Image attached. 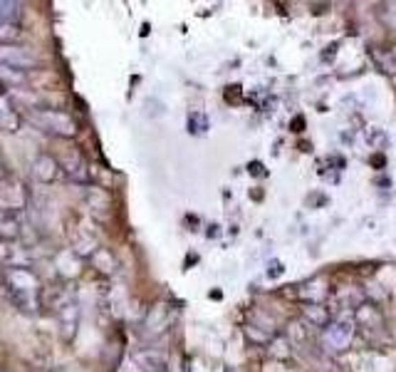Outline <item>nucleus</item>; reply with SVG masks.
<instances>
[{"label":"nucleus","mask_w":396,"mask_h":372,"mask_svg":"<svg viewBox=\"0 0 396 372\" xmlns=\"http://www.w3.org/2000/svg\"><path fill=\"white\" fill-rule=\"evenodd\" d=\"M305 316H307V320L312 322V325H324V322H327V313H322L320 305H307V308H305Z\"/></svg>","instance_id":"9b49d317"},{"label":"nucleus","mask_w":396,"mask_h":372,"mask_svg":"<svg viewBox=\"0 0 396 372\" xmlns=\"http://www.w3.org/2000/svg\"><path fill=\"white\" fill-rule=\"evenodd\" d=\"M37 62L40 60L32 50L20 48V45H0V65H6V68L25 72V70H35Z\"/></svg>","instance_id":"f03ea898"},{"label":"nucleus","mask_w":396,"mask_h":372,"mask_svg":"<svg viewBox=\"0 0 396 372\" xmlns=\"http://www.w3.org/2000/svg\"><path fill=\"white\" fill-rule=\"evenodd\" d=\"M20 114L15 112V107L10 105V99L0 92V130L3 132H18L20 130Z\"/></svg>","instance_id":"7ed1b4c3"},{"label":"nucleus","mask_w":396,"mask_h":372,"mask_svg":"<svg viewBox=\"0 0 396 372\" xmlns=\"http://www.w3.org/2000/svg\"><path fill=\"white\" fill-rule=\"evenodd\" d=\"M20 15H23V3H15V0H0V20H3V23L18 25Z\"/></svg>","instance_id":"423d86ee"},{"label":"nucleus","mask_w":396,"mask_h":372,"mask_svg":"<svg viewBox=\"0 0 396 372\" xmlns=\"http://www.w3.org/2000/svg\"><path fill=\"white\" fill-rule=\"evenodd\" d=\"M32 174H35L40 181H52L57 176V161L52 156H40L32 167Z\"/></svg>","instance_id":"39448f33"},{"label":"nucleus","mask_w":396,"mask_h":372,"mask_svg":"<svg viewBox=\"0 0 396 372\" xmlns=\"http://www.w3.org/2000/svg\"><path fill=\"white\" fill-rule=\"evenodd\" d=\"M30 122L37 124L43 132L50 134H60V136H74L77 134V122H74L69 114L55 110H32L30 112Z\"/></svg>","instance_id":"f257e3e1"},{"label":"nucleus","mask_w":396,"mask_h":372,"mask_svg":"<svg viewBox=\"0 0 396 372\" xmlns=\"http://www.w3.org/2000/svg\"><path fill=\"white\" fill-rule=\"evenodd\" d=\"M349 338H352V322L340 320L329 328V340H332L334 350H342V347L349 342Z\"/></svg>","instance_id":"20e7f679"},{"label":"nucleus","mask_w":396,"mask_h":372,"mask_svg":"<svg viewBox=\"0 0 396 372\" xmlns=\"http://www.w3.org/2000/svg\"><path fill=\"white\" fill-rule=\"evenodd\" d=\"M139 362L142 365H148L146 370H154V372H166V360L164 358H154L151 353H146V355H139Z\"/></svg>","instance_id":"9d476101"},{"label":"nucleus","mask_w":396,"mask_h":372,"mask_svg":"<svg viewBox=\"0 0 396 372\" xmlns=\"http://www.w3.org/2000/svg\"><path fill=\"white\" fill-rule=\"evenodd\" d=\"M0 80L6 82V90L8 85H23L25 80V72H20V70H12V68H6V65H0Z\"/></svg>","instance_id":"1a4fd4ad"},{"label":"nucleus","mask_w":396,"mask_h":372,"mask_svg":"<svg viewBox=\"0 0 396 372\" xmlns=\"http://www.w3.org/2000/svg\"><path fill=\"white\" fill-rule=\"evenodd\" d=\"M0 236H6V238H18L20 236V221L12 211H8L6 216H0Z\"/></svg>","instance_id":"0eeeda50"},{"label":"nucleus","mask_w":396,"mask_h":372,"mask_svg":"<svg viewBox=\"0 0 396 372\" xmlns=\"http://www.w3.org/2000/svg\"><path fill=\"white\" fill-rule=\"evenodd\" d=\"M20 37V25L0 20V45H12Z\"/></svg>","instance_id":"6e6552de"}]
</instances>
